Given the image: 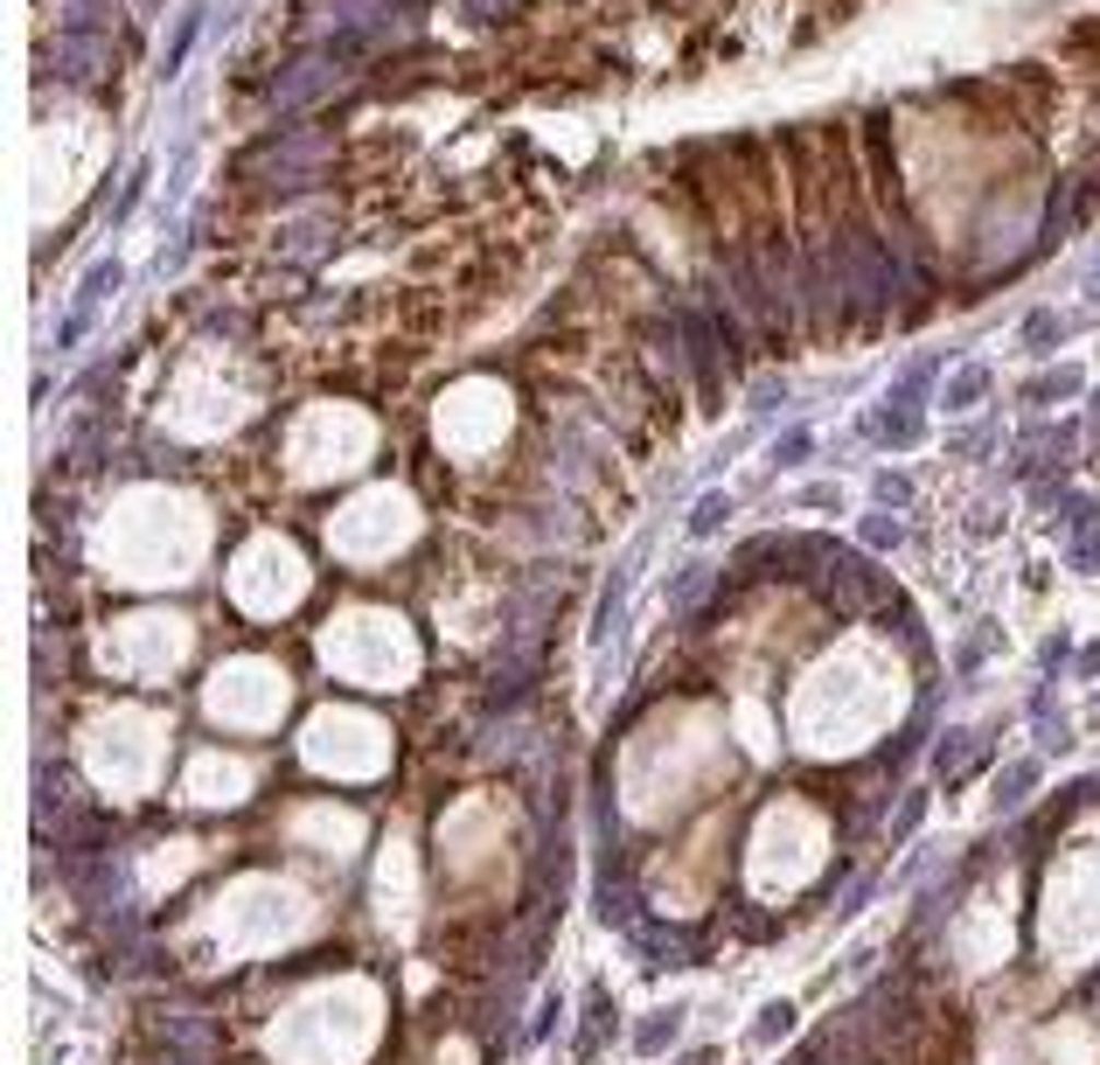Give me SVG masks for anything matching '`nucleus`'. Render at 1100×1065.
I'll return each instance as SVG.
<instances>
[{
	"label": "nucleus",
	"instance_id": "nucleus-1",
	"mask_svg": "<svg viewBox=\"0 0 1100 1065\" xmlns=\"http://www.w3.org/2000/svg\"><path fill=\"white\" fill-rule=\"evenodd\" d=\"M606 1038H613V1003L593 996V1010H585V1052H599Z\"/></svg>",
	"mask_w": 1100,
	"mask_h": 1065
},
{
	"label": "nucleus",
	"instance_id": "nucleus-2",
	"mask_svg": "<svg viewBox=\"0 0 1100 1065\" xmlns=\"http://www.w3.org/2000/svg\"><path fill=\"white\" fill-rule=\"evenodd\" d=\"M669 1031H676V1010H662L655 1023H641V1038H634V1044H641V1052H662V1044H669Z\"/></svg>",
	"mask_w": 1100,
	"mask_h": 1065
},
{
	"label": "nucleus",
	"instance_id": "nucleus-3",
	"mask_svg": "<svg viewBox=\"0 0 1100 1065\" xmlns=\"http://www.w3.org/2000/svg\"><path fill=\"white\" fill-rule=\"evenodd\" d=\"M1031 780H1038V766H1010V773H1003V787H996V808H1010L1017 794L1031 787Z\"/></svg>",
	"mask_w": 1100,
	"mask_h": 1065
},
{
	"label": "nucleus",
	"instance_id": "nucleus-4",
	"mask_svg": "<svg viewBox=\"0 0 1100 1065\" xmlns=\"http://www.w3.org/2000/svg\"><path fill=\"white\" fill-rule=\"evenodd\" d=\"M787 1023H794V1010H787V1003H773V1010H760V1023H752V1038H781Z\"/></svg>",
	"mask_w": 1100,
	"mask_h": 1065
},
{
	"label": "nucleus",
	"instance_id": "nucleus-5",
	"mask_svg": "<svg viewBox=\"0 0 1100 1065\" xmlns=\"http://www.w3.org/2000/svg\"><path fill=\"white\" fill-rule=\"evenodd\" d=\"M1079 669H1087V676H1100V641H1093L1087 655H1079Z\"/></svg>",
	"mask_w": 1100,
	"mask_h": 1065
},
{
	"label": "nucleus",
	"instance_id": "nucleus-6",
	"mask_svg": "<svg viewBox=\"0 0 1100 1065\" xmlns=\"http://www.w3.org/2000/svg\"><path fill=\"white\" fill-rule=\"evenodd\" d=\"M682 1065H711V1058H682Z\"/></svg>",
	"mask_w": 1100,
	"mask_h": 1065
}]
</instances>
